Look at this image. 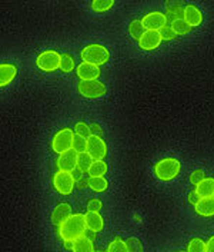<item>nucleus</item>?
Wrapping results in <instances>:
<instances>
[{"instance_id": "20", "label": "nucleus", "mask_w": 214, "mask_h": 252, "mask_svg": "<svg viewBox=\"0 0 214 252\" xmlns=\"http://www.w3.org/2000/svg\"><path fill=\"white\" fill-rule=\"evenodd\" d=\"M73 252H96L93 247L92 239H89L87 236H81L76 241H73Z\"/></svg>"}, {"instance_id": "15", "label": "nucleus", "mask_w": 214, "mask_h": 252, "mask_svg": "<svg viewBox=\"0 0 214 252\" xmlns=\"http://www.w3.org/2000/svg\"><path fill=\"white\" fill-rule=\"evenodd\" d=\"M70 217H72V206L63 202V204H59L54 208V211L52 214V222L56 226H60L61 223L66 222Z\"/></svg>"}, {"instance_id": "21", "label": "nucleus", "mask_w": 214, "mask_h": 252, "mask_svg": "<svg viewBox=\"0 0 214 252\" xmlns=\"http://www.w3.org/2000/svg\"><path fill=\"white\" fill-rule=\"evenodd\" d=\"M107 172V163L105 160H94L89 169V176L90 178H100L105 176Z\"/></svg>"}, {"instance_id": "39", "label": "nucleus", "mask_w": 214, "mask_h": 252, "mask_svg": "<svg viewBox=\"0 0 214 252\" xmlns=\"http://www.w3.org/2000/svg\"><path fill=\"white\" fill-rule=\"evenodd\" d=\"M206 252H214V236L206 242Z\"/></svg>"}, {"instance_id": "33", "label": "nucleus", "mask_w": 214, "mask_h": 252, "mask_svg": "<svg viewBox=\"0 0 214 252\" xmlns=\"http://www.w3.org/2000/svg\"><path fill=\"white\" fill-rule=\"evenodd\" d=\"M126 245L130 252H143V245L137 238H129L126 241Z\"/></svg>"}, {"instance_id": "24", "label": "nucleus", "mask_w": 214, "mask_h": 252, "mask_svg": "<svg viewBox=\"0 0 214 252\" xmlns=\"http://www.w3.org/2000/svg\"><path fill=\"white\" fill-rule=\"evenodd\" d=\"M107 252H130L127 245H126V241H123L122 238H114L110 244H108V248Z\"/></svg>"}, {"instance_id": "32", "label": "nucleus", "mask_w": 214, "mask_h": 252, "mask_svg": "<svg viewBox=\"0 0 214 252\" xmlns=\"http://www.w3.org/2000/svg\"><path fill=\"white\" fill-rule=\"evenodd\" d=\"M160 36H161V39H163V40H167V42H170V40H174V39L177 37V33L173 31L171 25H170V26L166 25V26L160 31Z\"/></svg>"}, {"instance_id": "16", "label": "nucleus", "mask_w": 214, "mask_h": 252, "mask_svg": "<svg viewBox=\"0 0 214 252\" xmlns=\"http://www.w3.org/2000/svg\"><path fill=\"white\" fill-rule=\"evenodd\" d=\"M184 7L186 6H183V3H180V1H168L167 9H166V13H164L168 23L173 25L176 20L183 19Z\"/></svg>"}, {"instance_id": "19", "label": "nucleus", "mask_w": 214, "mask_h": 252, "mask_svg": "<svg viewBox=\"0 0 214 252\" xmlns=\"http://www.w3.org/2000/svg\"><path fill=\"white\" fill-rule=\"evenodd\" d=\"M196 192L200 198H212L214 195V179L213 178H204L200 184L196 185Z\"/></svg>"}, {"instance_id": "26", "label": "nucleus", "mask_w": 214, "mask_h": 252, "mask_svg": "<svg viewBox=\"0 0 214 252\" xmlns=\"http://www.w3.org/2000/svg\"><path fill=\"white\" fill-rule=\"evenodd\" d=\"M113 4H114L113 0H94L92 3V9L94 12L103 13V12H107L108 9H111Z\"/></svg>"}, {"instance_id": "29", "label": "nucleus", "mask_w": 214, "mask_h": 252, "mask_svg": "<svg viewBox=\"0 0 214 252\" xmlns=\"http://www.w3.org/2000/svg\"><path fill=\"white\" fill-rule=\"evenodd\" d=\"M187 252H206V242L200 238H193L188 242Z\"/></svg>"}, {"instance_id": "17", "label": "nucleus", "mask_w": 214, "mask_h": 252, "mask_svg": "<svg viewBox=\"0 0 214 252\" xmlns=\"http://www.w3.org/2000/svg\"><path fill=\"white\" fill-rule=\"evenodd\" d=\"M194 208H196V212L200 217H204V218L214 217V198L213 196L212 198H201L199 204Z\"/></svg>"}, {"instance_id": "28", "label": "nucleus", "mask_w": 214, "mask_h": 252, "mask_svg": "<svg viewBox=\"0 0 214 252\" xmlns=\"http://www.w3.org/2000/svg\"><path fill=\"white\" fill-rule=\"evenodd\" d=\"M60 70L64 73H70L75 70V61L70 55H61V62H60Z\"/></svg>"}, {"instance_id": "13", "label": "nucleus", "mask_w": 214, "mask_h": 252, "mask_svg": "<svg viewBox=\"0 0 214 252\" xmlns=\"http://www.w3.org/2000/svg\"><path fill=\"white\" fill-rule=\"evenodd\" d=\"M183 19L191 28H197L203 23V12L194 4H187L184 7Z\"/></svg>"}, {"instance_id": "10", "label": "nucleus", "mask_w": 214, "mask_h": 252, "mask_svg": "<svg viewBox=\"0 0 214 252\" xmlns=\"http://www.w3.org/2000/svg\"><path fill=\"white\" fill-rule=\"evenodd\" d=\"M77 158L79 154L76 151L70 149L64 154H61L57 158V168L59 171H64V172H75L77 169Z\"/></svg>"}, {"instance_id": "45", "label": "nucleus", "mask_w": 214, "mask_h": 252, "mask_svg": "<svg viewBox=\"0 0 214 252\" xmlns=\"http://www.w3.org/2000/svg\"><path fill=\"white\" fill-rule=\"evenodd\" d=\"M213 198H214V195H213Z\"/></svg>"}, {"instance_id": "6", "label": "nucleus", "mask_w": 214, "mask_h": 252, "mask_svg": "<svg viewBox=\"0 0 214 252\" xmlns=\"http://www.w3.org/2000/svg\"><path fill=\"white\" fill-rule=\"evenodd\" d=\"M61 55L57 50H45L43 53H40L36 59V64L40 70L43 72H54L57 69H60Z\"/></svg>"}, {"instance_id": "5", "label": "nucleus", "mask_w": 214, "mask_h": 252, "mask_svg": "<svg viewBox=\"0 0 214 252\" xmlns=\"http://www.w3.org/2000/svg\"><path fill=\"white\" fill-rule=\"evenodd\" d=\"M77 91L87 99H99L107 92L105 83L100 80H80L77 85Z\"/></svg>"}, {"instance_id": "43", "label": "nucleus", "mask_w": 214, "mask_h": 252, "mask_svg": "<svg viewBox=\"0 0 214 252\" xmlns=\"http://www.w3.org/2000/svg\"><path fill=\"white\" fill-rule=\"evenodd\" d=\"M179 252H187V251H179Z\"/></svg>"}, {"instance_id": "37", "label": "nucleus", "mask_w": 214, "mask_h": 252, "mask_svg": "<svg viewBox=\"0 0 214 252\" xmlns=\"http://www.w3.org/2000/svg\"><path fill=\"white\" fill-rule=\"evenodd\" d=\"M89 184H90V178L86 176V175H83V176L77 181V188H86V187H89Z\"/></svg>"}, {"instance_id": "3", "label": "nucleus", "mask_w": 214, "mask_h": 252, "mask_svg": "<svg viewBox=\"0 0 214 252\" xmlns=\"http://www.w3.org/2000/svg\"><path fill=\"white\" fill-rule=\"evenodd\" d=\"M81 59L83 62L93 63L97 66H102L105 63L108 62L110 59V53L106 47L99 43H90L81 50Z\"/></svg>"}, {"instance_id": "31", "label": "nucleus", "mask_w": 214, "mask_h": 252, "mask_svg": "<svg viewBox=\"0 0 214 252\" xmlns=\"http://www.w3.org/2000/svg\"><path fill=\"white\" fill-rule=\"evenodd\" d=\"M86 149H87V139L76 135L73 141V151H76L77 154H83L86 152Z\"/></svg>"}, {"instance_id": "8", "label": "nucleus", "mask_w": 214, "mask_h": 252, "mask_svg": "<svg viewBox=\"0 0 214 252\" xmlns=\"http://www.w3.org/2000/svg\"><path fill=\"white\" fill-rule=\"evenodd\" d=\"M86 152L94 159V160H103L107 155V145L103 141L102 136H94L92 135L87 139V149Z\"/></svg>"}, {"instance_id": "42", "label": "nucleus", "mask_w": 214, "mask_h": 252, "mask_svg": "<svg viewBox=\"0 0 214 252\" xmlns=\"http://www.w3.org/2000/svg\"><path fill=\"white\" fill-rule=\"evenodd\" d=\"M94 234H96V232H93V231H89V229H87V231H86V235L84 236H87V238H89V239H94Z\"/></svg>"}, {"instance_id": "7", "label": "nucleus", "mask_w": 214, "mask_h": 252, "mask_svg": "<svg viewBox=\"0 0 214 252\" xmlns=\"http://www.w3.org/2000/svg\"><path fill=\"white\" fill-rule=\"evenodd\" d=\"M75 184H76V181H75L72 172L59 171L53 176V187L61 195H70L75 189Z\"/></svg>"}, {"instance_id": "30", "label": "nucleus", "mask_w": 214, "mask_h": 252, "mask_svg": "<svg viewBox=\"0 0 214 252\" xmlns=\"http://www.w3.org/2000/svg\"><path fill=\"white\" fill-rule=\"evenodd\" d=\"M75 132L76 135L84 138V139H89L92 136V132H90V125L84 124V122H77L75 125Z\"/></svg>"}, {"instance_id": "23", "label": "nucleus", "mask_w": 214, "mask_h": 252, "mask_svg": "<svg viewBox=\"0 0 214 252\" xmlns=\"http://www.w3.org/2000/svg\"><path fill=\"white\" fill-rule=\"evenodd\" d=\"M144 32H146V28L143 26L141 20H133V22L129 25V33H130V36H132L133 39H136V40H140V37L144 34Z\"/></svg>"}, {"instance_id": "36", "label": "nucleus", "mask_w": 214, "mask_h": 252, "mask_svg": "<svg viewBox=\"0 0 214 252\" xmlns=\"http://www.w3.org/2000/svg\"><path fill=\"white\" fill-rule=\"evenodd\" d=\"M200 199H201V198H200L199 193H197L196 190H191V192L188 193V202H190L191 205H194V206H196V205L199 204Z\"/></svg>"}, {"instance_id": "27", "label": "nucleus", "mask_w": 214, "mask_h": 252, "mask_svg": "<svg viewBox=\"0 0 214 252\" xmlns=\"http://www.w3.org/2000/svg\"><path fill=\"white\" fill-rule=\"evenodd\" d=\"M171 28H173V31L177 33V36H179V34H180V36L187 34L188 32L191 31V26H190L184 19H179V20H176V22L171 25Z\"/></svg>"}, {"instance_id": "4", "label": "nucleus", "mask_w": 214, "mask_h": 252, "mask_svg": "<svg viewBox=\"0 0 214 252\" xmlns=\"http://www.w3.org/2000/svg\"><path fill=\"white\" fill-rule=\"evenodd\" d=\"M75 133L70 127H63L60 130H57L53 136L52 141V149L56 154H64L70 149H73V141H75Z\"/></svg>"}, {"instance_id": "14", "label": "nucleus", "mask_w": 214, "mask_h": 252, "mask_svg": "<svg viewBox=\"0 0 214 252\" xmlns=\"http://www.w3.org/2000/svg\"><path fill=\"white\" fill-rule=\"evenodd\" d=\"M84 220H86V226L89 231L93 232H102L105 228V220L100 215V212H93V211H87L84 214Z\"/></svg>"}, {"instance_id": "11", "label": "nucleus", "mask_w": 214, "mask_h": 252, "mask_svg": "<svg viewBox=\"0 0 214 252\" xmlns=\"http://www.w3.org/2000/svg\"><path fill=\"white\" fill-rule=\"evenodd\" d=\"M161 42L163 39L160 36V32L146 31L138 40V46L143 50H154L161 45Z\"/></svg>"}, {"instance_id": "38", "label": "nucleus", "mask_w": 214, "mask_h": 252, "mask_svg": "<svg viewBox=\"0 0 214 252\" xmlns=\"http://www.w3.org/2000/svg\"><path fill=\"white\" fill-rule=\"evenodd\" d=\"M90 132H92V135H94V136H102V135H103L102 126L97 125V124H92V125H90Z\"/></svg>"}, {"instance_id": "35", "label": "nucleus", "mask_w": 214, "mask_h": 252, "mask_svg": "<svg viewBox=\"0 0 214 252\" xmlns=\"http://www.w3.org/2000/svg\"><path fill=\"white\" fill-rule=\"evenodd\" d=\"M102 201L100 199H97V198H93V199H89V202H87V211H93V212H99L100 209H102Z\"/></svg>"}, {"instance_id": "40", "label": "nucleus", "mask_w": 214, "mask_h": 252, "mask_svg": "<svg viewBox=\"0 0 214 252\" xmlns=\"http://www.w3.org/2000/svg\"><path fill=\"white\" fill-rule=\"evenodd\" d=\"M72 173H73V178H75V181H79V179H80V178H81V176L84 175V173L81 172V171H80L79 168H77V171H75V172H72Z\"/></svg>"}, {"instance_id": "44", "label": "nucleus", "mask_w": 214, "mask_h": 252, "mask_svg": "<svg viewBox=\"0 0 214 252\" xmlns=\"http://www.w3.org/2000/svg\"><path fill=\"white\" fill-rule=\"evenodd\" d=\"M100 252H103V251H100ZM106 252H107V251H106Z\"/></svg>"}, {"instance_id": "22", "label": "nucleus", "mask_w": 214, "mask_h": 252, "mask_svg": "<svg viewBox=\"0 0 214 252\" xmlns=\"http://www.w3.org/2000/svg\"><path fill=\"white\" fill-rule=\"evenodd\" d=\"M93 162H94V159H93L87 152L79 154V158H77V168H79L83 173H87L89 172V169H90V166H92Z\"/></svg>"}, {"instance_id": "25", "label": "nucleus", "mask_w": 214, "mask_h": 252, "mask_svg": "<svg viewBox=\"0 0 214 252\" xmlns=\"http://www.w3.org/2000/svg\"><path fill=\"white\" fill-rule=\"evenodd\" d=\"M89 187L94 190V192H105L108 187V182L105 179V176L100 178H90V184Z\"/></svg>"}, {"instance_id": "2", "label": "nucleus", "mask_w": 214, "mask_h": 252, "mask_svg": "<svg viewBox=\"0 0 214 252\" xmlns=\"http://www.w3.org/2000/svg\"><path fill=\"white\" fill-rule=\"evenodd\" d=\"M180 172H182V163H180V160H177L174 158L160 159L154 165V175L157 176V179H160L163 182H170V181L176 179Z\"/></svg>"}, {"instance_id": "9", "label": "nucleus", "mask_w": 214, "mask_h": 252, "mask_svg": "<svg viewBox=\"0 0 214 252\" xmlns=\"http://www.w3.org/2000/svg\"><path fill=\"white\" fill-rule=\"evenodd\" d=\"M143 26L146 28V31H154L160 32L167 23L166 15L161 12H150L141 19Z\"/></svg>"}, {"instance_id": "1", "label": "nucleus", "mask_w": 214, "mask_h": 252, "mask_svg": "<svg viewBox=\"0 0 214 252\" xmlns=\"http://www.w3.org/2000/svg\"><path fill=\"white\" fill-rule=\"evenodd\" d=\"M87 226L83 214L72 215L66 222L59 226V235L63 241H76L79 238L86 235Z\"/></svg>"}, {"instance_id": "41", "label": "nucleus", "mask_w": 214, "mask_h": 252, "mask_svg": "<svg viewBox=\"0 0 214 252\" xmlns=\"http://www.w3.org/2000/svg\"><path fill=\"white\" fill-rule=\"evenodd\" d=\"M64 248L73 250V241H64Z\"/></svg>"}, {"instance_id": "12", "label": "nucleus", "mask_w": 214, "mask_h": 252, "mask_svg": "<svg viewBox=\"0 0 214 252\" xmlns=\"http://www.w3.org/2000/svg\"><path fill=\"white\" fill-rule=\"evenodd\" d=\"M77 76L81 80H97L100 78V66L93 64V63L81 62L77 66Z\"/></svg>"}, {"instance_id": "34", "label": "nucleus", "mask_w": 214, "mask_h": 252, "mask_svg": "<svg viewBox=\"0 0 214 252\" xmlns=\"http://www.w3.org/2000/svg\"><path fill=\"white\" fill-rule=\"evenodd\" d=\"M206 176H204V171H201V169H196L194 172L190 173V176H188V181H190V184H193V185H197L200 184L203 179H204Z\"/></svg>"}, {"instance_id": "18", "label": "nucleus", "mask_w": 214, "mask_h": 252, "mask_svg": "<svg viewBox=\"0 0 214 252\" xmlns=\"http://www.w3.org/2000/svg\"><path fill=\"white\" fill-rule=\"evenodd\" d=\"M17 75V67H16L13 63H3L0 66V85L1 86H6L9 85Z\"/></svg>"}]
</instances>
